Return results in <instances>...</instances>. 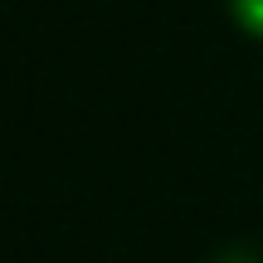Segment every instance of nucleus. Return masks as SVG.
<instances>
[{"instance_id":"1","label":"nucleus","mask_w":263,"mask_h":263,"mask_svg":"<svg viewBox=\"0 0 263 263\" xmlns=\"http://www.w3.org/2000/svg\"><path fill=\"white\" fill-rule=\"evenodd\" d=\"M224 10H229V20H234L239 34L263 39V0H224Z\"/></svg>"}]
</instances>
